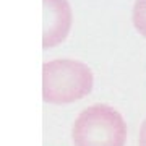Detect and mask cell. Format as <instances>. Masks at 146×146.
Masks as SVG:
<instances>
[{
  "mask_svg": "<svg viewBox=\"0 0 146 146\" xmlns=\"http://www.w3.org/2000/svg\"><path fill=\"white\" fill-rule=\"evenodd\" d=\"M72 23L68 0H42V49L46 50L65 41Z\"/></svg>",
  "mask_w": 146,
  "mask_h": 146,
  "instance_id": "obj_3",
  "label": "cell"
},
{
  "mask_svg": "<svg viewBox=\"0 0 146 146\" xmlns=\"http://www.w3.org/2000/svg\"><path fill=\"white\" fill-rule=\"evenodd\" d=\"M133 26L143 37H146V0H135L131 11Z\"/></svg>",
  "mask_w": 146,
  "mask_h": 146,
  "instance_id": "obj_4",
  "label": "cell"
},
{
  "mask_svg": "<svg viewBox=\"0 0 146 146\" xmlns=\"http://www.w3.org/2000/svg\"><path fill=\"white\" fill-rule=\"evenodd\" d=\"M75 146H123L127 125L119 110L107 104H94L81 110L73 123Z\"/></svg>",
  "mask_w": 146,
  "mask_h": 146,
  "instance_id": "obj_2",
  "label": "cell"
},
{
  "mask_svg": "<svg viewBox=\"0 0 146 146\" xmlns=\"http://www.w3.org/2000/svg\"><path fill=\"white\" fill-rule=\"evenodd\" d=\"M138 146H146V120L141 123L140 138H138Z\"/></svg>",
  "mask_w": 146,
  "mask_h": 146,
  "instance_id": "obj_5",
  "label": "cell"
},
{
  "mask_svg": "<svg viewBox=\"0 0 146 146\" xmlns=\"http://www.w3.org/2000/svg\"><path fill=\"white\" fill-rule=\"evenodd\" d=\"M93 72L75 58H57L42 65V101L68 104L93 91Z\"/></svg>",
  "mask_w": 146,
  "mask_h": 146,
  "instance_id": "obj_1",
  "label": "cell"
}]
</instances>
